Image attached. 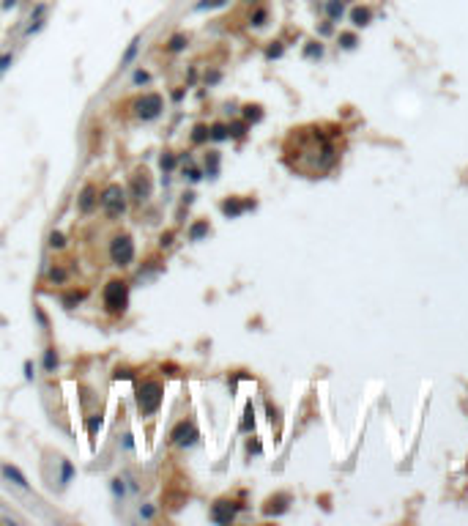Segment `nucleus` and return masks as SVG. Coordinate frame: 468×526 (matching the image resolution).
I'll use <instances>...</instances> for the list:
<instances>
[{
    "mask_svg": "<svg viewBox=\"0 0 468 526\" xmlns=\"http://www.w3.org/2000/svg\"><path fill=\"white\" fill-rule=\"evenodd\" d=\"M252 428H255V417H252V406H247V411H244V422H241V430H244V433H249Z\"/></svg>",
    "mask_w": 468,
    "mask_h": 526,
    "instance_id": "f704fd0d",
    "label": "nucleus"
},
{
    "mask_svg": "<svg viewBox=\"0 0 468 526\" xmlns=\"http://www.w3.org/2000/svg\"><path fill=\"white\" fill-rule=\"evenodd\" d=\"M203 170H205V175H211V178H214V175L219 173V154H214V151H211V154H205V167H203Z\"/></svg>",
    "mask_w": 468,
    "mask_h": 526,
    "instance_id": "bb28decb",
    "label": "nucleus"
},
{
    "mask_svg": "<svg viewBox=\"0 0 468 526\" xmlns=\"http://www.w3.org/2000/svg\"><path fill=\"white\" fill-rule=\"evenodd\" d=\"M176 165H178L176 151H162V156H159V167H162V173H173V170H176Z\"/></svg>",
    "mask_w": 468,
    "mask_h": 526,
    "instance_id": "412c9836",
    "label": "nucleus"
},
{
    "mask_svg": "<svg viewBox=\"0 0 468 526\" xmlns=\"http://www.w3.org/2000/svg\"><path fill=\"white\" fill-rule=\"evenodd\" d=\"M197 438H200V433H197V428L192 425L189 419H181L176 422V428L170 430V444H176V447H192V444H197Z\"/></svg>",
    "mask_w": 468,
    "mask_h": 526,
    "instance_id": "0eeeda50",
    "label": "nucleus"
},
{
    "mask_svg": "<svg viewBox=\"0 0 468 526\" xmlns=\"http://www.w3.org/2000/svg\"><path fill=\"white\" fill-rule=\"evenodd\" d=\"M162 397H164V387L162 381H154V378H142L137 389H134V400H137V409L142 417H154L162 406Z\"/></svg>",
    "mask_w": 468,
    "mask_h": 526,
    "instance_id": "f257e3e1",
    "label": "nucleus"
},
{
    "mask_svg": "<svg viewBox=\"0 0 468 526\" xmlns=\"http://www.w3.org/2000/svg\"><path fill=\"white\" fill-rule=\"evenodd\" d=\"M17 3H19V0H3V3H0V9H3V11H11Z\"/></svg>",
    "mask_w": 468,
    "mask_h": 526,
    "instance_id": "37998d69",
    "label": "nucleus"
},
{
    "mask_svg": "<svg viewBox=\"0 0 468 526\" xmlns=\"http://www.w3.org/2000/svg\"><path fill=\"white\" fill-rule=\"evenodd\" d=\"M99 428H101V414H93L91 422H88V430H91V436H96L99 433Z\"/></svg>",
    "mask_w": 468,
    "mask_h": 526,
    "instance_id": "ea45409f",
    "label": "nucleus"
},
{
    "mask_svg": "<svg viewBox=\"0 0 468 526\" xmlns=\"http://www.w3.org/2000/svg\"><path fill=\"white\" fill-rule=\"evenodd\" d=\"M321 52H323V50H321V44H309L307 50H304L307 58H321Z\"/></svg>",
    "mask_w": 468,
    "mask_h": 526,
    "instance_id": "a19ab883",
    "label": "nucleus"
},
{
    "mask_svg": "<svg viewBox=\"0 0 468 526\" xmlns=\"http://www.w3.org/2000/svg\"><path fill=\"white\" fill-rule=\"evenodd\" d=\"M129 107H132V115L137 118V121L148 124V121L162 118L164 99H162V93H156V91H142V93H137V96H132Z\"/></svg>",
    "mask_w": 468,
    "mask_h": 526,
    "instance_id": "f03ea898",
    "label": "nucleus"
},
{
    "mask_svg": "<svg viewBox=\"0 0 468 526\" xmlns=\"http://www.w3.org/2000/svg\"><path fill=\"white\" fill-rule=\"evenodd\" d=\"M137 52H140V36H134L129 44H126V50H123V55H121V63H118V69H129L132 63H134V58H137Z\"/></svg>",
    "mask_w": 468,
    "mask_h": 526,
    "instance_id": "ddd939ff",
    "label": "nucleus"
},
{
    "mask_svg": "<svg viewBox=\"0 0 468 526\" xmlns=\"http://www.w3.org/2000/svg\"><path fill=\"white\" fill-rule=\"evenodd\" d=\"M47 11H50V6H47V3H38L36 9L30 11V17H28V25H25V30H22V36H36L38 30L44 28Z\"/></svg>",
    "mask_w": 468,
    "mask_h": 526,
    "instance_id": "9b49d317",
    "label": "nucleus"
},
{
    "mask_svg": "<svg viewBox=\"0 0 468 526\" xmlns=\"http://www.w3.org/2000/svg\"><path fill=\"white\" fill-rule=\"evenodd\" d=\"M186 47H189V36L184 33V30H176V33H170V36H167V42H164V50L173 52V55L184 52Z\"/></svg>",
    "mask_w": 468,
    "mask_h": 526,
    "instance_id": "f8f14e48",
    "label": "nucleus"
},
{
    "mask_svg": "<svg viewBox=\"0 0 468 526\" xmlns=\"http://www.w3.org/2000/svg\"><path fill=\"white\" fill-rule=\"evenodd\" d=\"M110 260L121 269L134 263V238L129 233H118L110 238Z\"/></svg>",
    "mask_w": 468,
    "mask_h": 526,
    "instance_id": "39448f33",
    "label": "nucleus"
},
{
    "mask_svg": "<svg viewBox=\"0 0 468 526\" xmlns=\"http://www.w3.org/2000/svg\"><path fill=\"white\" fill-rule=\"evenodd\" d=\"M236 513H239V504H233V501H227V499H217L214 507H211V521L230 523L236 518Z\"/></svg>",
    "mask_w": 468,
    "mask_h": 526,
    "instance_id": "6e6552de",
    "label": "nucleus"
},
{
    "mask_svg": "<svg viewBox=\"0 0 468 526\" xmlns=\"http://www.w3.org/2000/svg\"><path fill=\"white\" fill-rule=\"evenodd\" d=\"M96 206H99V189L93 184H85L80 189V197H77V209H80V214H93Z\"/></svg>",
    "mask_w": 468,
    "mask_h": 526,
    "instance_id": "1a4fd4ad",
    "label": "nucleus"
},
{
    "mask_svg": "<svg viewBox=\"0 0 468 526\" xmlns=\"http://www.w3.org/2000/svg\"><path fill=\"white\" fill-rule=\"evenodd\" d=\"M41 362H44V370H47V373H55V370H58V351H55V348H47Z\"/></svg>",
    "mask_w": 468,
    "mask_h": 526,
    "instance_id": "a878e982",
    "label": "nucleus"
},
{
    "mask_svg": "<svg viewBox=\"0 0 468 526\" xmlns=\"http://www.w3.org/2000/svg\"><path fill=\"white\" fill-rule=\"evenodd\" d=\"M217 79H222V74H219V71H211V74L205 77V85H214Z\"/></svg>",
    "mask_w": 468,
    "mask_h": 526,
    "instance_id": "c03bdc74",
    "label": "nucleus"
},
{
    "mask_svg": "<svg viewBox=\"0 0 468 526\" xmlns=\"http://www.w3.org/2000/svg\"><path fill=\"white\" fill-rule=\"evenodd\" d=\"M151 192H154V178L145 167H137L132 175H129V197L134 203H148Z\"/></svg>",
    "mask_w": 468,
    "mask_h": 526,
    "instance_id": "423d86ee",
    "label": "nucleus"
},
{
    "mask_svg": "<svg viewBox=\"0 0 468 526\" xmlns=\"http://www.w3.org/2000/svg\"><path fill=\"white\" fill-rule=\"evenodd\" d=\"M11 63H14V52H3V55H0V77H3L6 71H9Z\"/></svg>",
    "mask_w": 468,
    "mask_h": 526,
    "instance_id": "c9c22d12",
    "label": "nucleus"
},
{
    "mask_svg": "<svg viewBox=\"0 0 468 526\" xmlns=\"http://www.w3.org/2000/svg\"><path fill=\"white\" fill-rule=\"evenodd\" d=\"M71 480H74V463H71L69 458H63V460H60V474H58V482L69 485Z\"/></svg>",
    "mask_w": 468,
    "mask_h": 526,
    "instance_id": "5701e85b",
    "label": "nucleus"
},
{
    "mask_svg": "<svg viewBox=\"0 0 468 526\" xmlns=\"http://www.w3.org/2000/svg\"><path fill=\"white\" fill-rule=\"evenodd\" d=\"M208 140H214V143H225V140H230V132H227V124H211L208 126Z\"/></svg>",
    "mask_w": 468,
    "mask_h": 526,
    "instance_id": "6ab92c4d",
    "label": "nucleus"
},
{
    "mask_svg": "<svg viewBox=\"0 0 468 526\" xmlns=\"http://www.w3.org/2000/svg\"><path fill=\"white\" fill-rule=\"evenodd\" d=\"M241 115H244V121H247V124H258L260 118H263V110H260L258 105H247L241 110Z\"/></svg>",
    "mask_w": 468,
    "mask_h": 526,
    "instance_id": "393cba45",
    "label": "nucleus"
},
{
    "mask_svg": "<svg viewBox=\"0 0 468 526\" xmlns=\"http://www.w3.org/2000/svg\"><path fill=\"white\" fill-rule=\"evenodd\" d=\"M85 296H88V291H85V288H66V293H63V307H66V310L80 307Z\"/></svg>",
    "mask_w": 468,
    "mask_h": 526,
    "instance_id": "4468645a",
    "label": "nucleus"
},
{
    "mask_svg": "<svg viewBox=\"0 0 468 526\" xmlns=\"http://www.w3.org/2000/svg\"><path fill=\"white\" fill-rule=\"evenodd\" d=\"M140 518H142V521H154V518H156V504H154V501H142V504H140Z\"/></svg>",
    "mask_w": 468,
    "mask_h": 526,
    "instance_id": "c85d7f7f",
    "label": "nucleus"
},
{
    "mask_svg": "<svg viewBox=\"0 0 468 526\" xmlns=\"http://www.w3.org/2000/svg\"><path fill=\"white\" fill-rule=\"evenodd\" d=\"M326 11H329V17H331V19H337V17H343V0H329V6H326Z\"/></svg>",
    "mask_w": 468,
    "mask_h": 526,
    "instance_id": "7c9ffc66",
    "label": "nucleus"
},
{
    "mask_svg": "<svg viewBox=\"0 0 468 526\" xmlns=\"http://www.w3.org/2000/svg\"><path fill=\"white\" fill-rule=\"evenodd\" d=\"M227 0H200L195 6V11H208V9H217V6H225Z\"/></svg>",
    "mask_w": 468,
    "mask_h": 526,
    "instance_id": "72a5a7b5",
    "label": "nucleus"
},
{
    "mask_svg": "<svg viewBox=\"0 0 468 526\" xmlns=\"http://www.w3.org/2000/svg\"><path fill=\"white\" fill-rule=\"evenodd\" d=\"M249 129V124L247 121H233V124H227V132H230V137H244Z\"/></svg>",
    "mask_w": 468,
    "mask_h": 526,
    "instance_id": "cd10ccee",
    "label": "nucleus"
},
{
    "mask_svg": "<svg viewBox=\"0 0 468 526\" xmlns=\"http://www.w3.org/2000/svg\"><path fill=\"white\" fill-rule=\"evenodd\" d=\"M208 233H211V225H208V219H203V217L189 225V241H203Z\"/></svg>",
    "mask_w": 468,
    "mask_h": 526,
    "instance_id": "dca6fc26",
    "label": "nucleus"
},
{
    "mask_svg": "<svg viewBox=\"0 0 468 526\" xmlns=\"http://www.w3.org/2000/svg\"><path fill=\"white\" fill-rule=\"evenodd\" d=\"M351 17H353V25H367V22H370V11L367 9H353Z\"/></svg>",
    "mask_w": 468,
    "mask_h": 526,
    "instance_id": "2f4dec72",
    "label": "nucleus"
},
{
    "mask_svg": "<svg viewBox=\"0 0 468 526\" xmlns=\"http://www.w3.org/2000/svg\"><path fill=\"white\" fill-rule=\"evenodd\" d=\"M280 55H282V44H280V42H274V44H271V47H268V50H266V58H268V60L280 58Z\"/></svg>",
    "mask_w": 468,
    "mask_h": 526,
    "instance_id": "58836bf2",
    "label": "nucleus"
},
{
    "mask_svg": "<svg viewBox=\"0 0 468 526\" xmlns=\"http://www.w3.org/2000/svg\"><path fill=\"white\" fill-rule=\"evenodd\" d=\"M266 17H268V14H266V9H258L255 14H252V25H255V28L266 25Z\"/></svg>",
    "mask_w": 468,
    "mask_h": 526,
    "instance_id": "4c0bfd02",
    "label": "nucleus"
},
{
    "mask_svg": "<svg viewBox=\"0 0 468 526\" xmlns=\"http://www.w3.org/2000/svg\"><path fill=\"white\" fill-rule=\"evenodd\" d=\"M173 241H176V230H164L162 238H159V247H162V250H167V247H173Z\"/></svg>",
    "mask_w": 468,
    "mask_h": 526,
    "instance_id": "e433bc0d",
    "label": "nucleus"
},
{
    "mask_svg": "<svg viewBox=\"0 0 468 526\" xmlns=\"http://www.w3.org/2000/svg\"><path fill=\"white\" fill-rule=\"evenodd\" d=\"M148 83H154V74H151V71H145V69H134L132 71V85L134 88H145Z\"/></svg>",
    "mask_w": 468,
    "mask_h": 526,
    "instance_id": "4be33fe9",
    "label": "nucleus"
},
{
    "mask_svg": "<svg viewBox=\"0 0 468 526\" xmlns=\"http://www.w3.org/2000/svg\"><path fill=\"white\" fill-rule=\"evenodd\" d=\"M339 42H343V47H348V50H351V47L356 44V38H353L351 33H343V36H339Z\"/></svg>",
    "mask_w": 468,
    "mask_h": 526,
    "instance_id": "79ce46f5",
    "label": "nucleus"
},
{
    "mask_svg": "<svg viewBox=\"0 0 468 526\" xmlns=\"http://www.w3.org/2000/svg\"><path fill=\"white\" fill-rule=\"evenodd\" d=\"M184 162H186V165H184V170H181V175H184L189 184H200L205 170H203L200 165H192V162H189V156H184Z\"/></svg>",
    "mask_w": 468,
    "mask_h": 526,
    "instance_id": "2eb2a0df",
    "label": "nucleus"
},
{
    "mask_svg": "<svg viewBox=\"0 0 468 526\" xmlns=\"http://www.w3.org/2000/svg\"><path fill=\"white\" fill-rule=\"evenodd\" d=\"M184 93H186L184 88H178V91H176V88H173V102H181V99H184Z\"/></svg>",
    "mask_w": 468,
    "mask_h": 526,
    "instance_id": "49530a36",
    "label": "nucleus"
},
{
    "mask_svg": "<svg viewBox=\"0 0 468 526\" xmlns=\"http://www.w3.org/2000/svg\"><path fill=\"white\" fill-rule=\"evenodd\" d=\"M189 140H192V146H203V143H208V126L197 124L192 129V134H189Z\"/></svg>",
    "mask_w": 468,
    "mask_h": 526,
    "instance_id": "b1692460",
    "label": "nucleus"
},
{
    "mask_svg": "<svg viewBox=\"0 0 468 526\" xmlns=\"http://www.w3.org/2000/svg\"><path fill=\"white\" fill-rule=\"evenodd\" d=\"M47 282L55 285V288H60V285H66L69 282V272H66V266H52L50 272H47Z\"/></svg>",
    "mask_w": 468,
    "mask_h": 526,
    "instance_id": "a211bd4d",
    "label": "nucleus"
},
{
    "mask_svg": "<svg viewBox=\"0 0 468 526\" xmlns=\"http://www.w3.org/2000/svg\"><path fill=\"white\" fill-rule=\"evenodd\" d=\"M282 501H285V496H276V499H271V501H268V504H271V507H266V515H276V513H282V510H285V504H282Z\"/></svg>",
    "mask_w": 468,
    "mask_h": 526,
    "instance_id": "473e14b6",
    "label": "nucleus"
},
{
    "mask_svg": "<svg viewBox=\"0 0 468 526\" xmlns=\"http://www.w3.org/2000/svg\"><path fill=\"white\" fill-rule=\"evenodd\" d=\"M101 305L110 315H123L126 307H129V282L115 277V280L104 282V291H101Z\"/></svg>",
    "mask_w": 468,
    "mask_h": 526,
    "instance_id": "7ed1b4c3",
    "label": "nucleus"
},
{
    "mask_svg": "<svg viewBox=\"0 0 468 526\" xmlns=\"http://www.w3.org/2000/svg\"><path fill=\"white\" fill-rule=\"evenodd\" d=\"M0 474H3V480H6V482H11L14 488H22V491L33 493V488H30V482H28V477L22 474L17 466H11V463H0Z\"/></svg>",
    "mask_w": 468,
    "mask_h": 526,
    "instance_id": "9d476101",
    "label": "nucleus"
},
{
    "mask_svg": "<svg viewBox=\"0 0 468 526\" xmlns=\"http://www.w3.org/2000/svg\"><path fill=\"white\" fill-rule=\"evenodd\" d=\"M99 206L104 209V214L110 219H118L126 214V206H129V195H126V189L121 184H107L104 189L99 192Z\"/></svg>",
    "mask_w": 468,
    "mask_h": 526,
    "instance_id": "20e7f679",
    "label": "nucleus"
},
{
    "mask_svg": "<svg viewBox=\"0 0 468 526\" xmlns=\"http://www.w3.org/2000/svg\"><path fill=\"white\" fill-rule=\"evenodd\" d=\"M66 247H69V236L63 233V230H52V233H50V250L63 252Z\"/></svg>",
    "mask_w": 468,
    "mask_h": 526,
    "instance_id": "aec40b11",
    "label": "nucleus"
},
{
    "mask_svg": "<svg viewBox=\"0 0 468 526\" xmlns=\"http://www.w3.org/2000/svg\"><path fill=\"white\" fill-rule=\"evenodd\" d=\"M110 491H113V496L115 499H123V493H126V485L121 477H115V480H110Z\"/></svg>",
    "mask_w": 468,
    "mask_h": 526,
    "instance_id": "c756f323",
    "label": "nucleus"
},
{
    "mask_svg": "<svg viewBox=\"0 0 468 526\" xmlns=\"http://www.w3.org/2000/svg\"><path fill=\"white\" fill-rule=\"evenodd\" d=\"M33 376H36V373H33V362H25V378L33 381Z\"/></svg>",
    "mask_w": 468,
    "mask_h": 526,
    "instance_id": "a18cd8bd",
    "label": "nucleus"
},
{
    "mask_svg": "<svg viewBox=\"0 0 468 526\" xmlns=\"http://www.w3.org/2000/svg\"><path fill=\"white\" fill-rule=\"evenodd\" d=\"M219 209H222V214H225L227 219H233V217H241V214H244V203H241V197H227Z\"/></svg>",
    "mask_w": 468,
    "mask_h": 526,
    "instance_id": "f3484780",
    "label": "nucleus"
}]
</instances>
